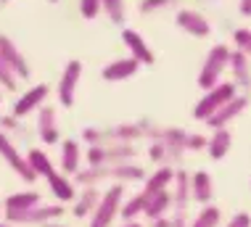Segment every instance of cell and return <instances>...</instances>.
Segmentation results:
<instances>
[{"label":"cell","mask_w":251,"mask_h":227,"mask_svg":"<svg viewBox=\"0 0 251 227\" xmlns=\"http://www.w3.org/2000/svg\"><path fill=\"white\" fill-rule=\"evenodd\" d=\"M106 180H114V182H140L146 180V169L140 164H132V161H125V164H108V167H90L87 169H79L77 172V185L82 188H96L98 182H106Z\"/></svg>","instance_id":"1"},{"label":"cell","mask_w":251,"mask_h":227,"mask_svg":"<svg viewBox=\"0 0 251 227\" xmlns=\"http://www.w3.org/2000/svg\"><path fill=\"white\" fill-rule=\"evenodd\" d=\"M172 180H175V167L161 164V167L156 169L151 177H146L143 193L146 196H153V193H161V190H169V188H172Z\"/></svg>","instance_id":"19"},{"label":"cell","mask_w":251,"mask_h":227,"mask_svg":"<svg viewBox=\"0 0 251 227\" xmlns=\"http://www.w3.org/2000/svg\"><path fill=\"white\" fill-rule=\"evenodd\" d=\"M230 148H233V135H230L227 127L225 129H214V135L206 140V151H209V156H212L214 161L225 159Z\"/></svg>","instance_id":"24"},{"label":"cell","mask_w":251,"mask_h":227,"mask_svg":"<svg viewBox=\"0 0 251 227\" xmlns=\"http://www.w3.org/2000/svg\"><path fill=\"white\" fill-rule=\"evenodd\" d=\"M148 227H169V219H167V217H161V219H153V222L148 225Z\"/></svg>","instance_id":"40"},{"label":"cell","mask_w":251,"mask_h":227,"mask_svg":"<svg viewBox=\"0 0 251 227\" xmlns=\"http://www.w3.org/2000/svg\"><path fill=\"white\" fill-rule=\"evenodd\" d=\"M148 159L151 161H156L161 167V164H169V153H167V146L164 143L159 140V137H156L153 140V146H151V151H148Z\"/></svg>","instance_id":"31"},{"label":"cell","mask_w":251,"mask_h":227,"mask_svg":"<svg viewBox=\"0 0 251 227\" xmlns=\"http://www.w3.org/2000/svg\"><path fill=\"white\" fill-rule=\"evenodd\" d=\"M235 93H238L235 82H220V85H214L212 90H206V93H203V98L196 103L193 116H196L199 122H206L209 116L217 111V108H222L227 101H233Z\"/></svg>","instance_id":"4"},{"label":"cell","mask_w":251,"mask_h":227,"mask_svg":"<svg viewBox=\"0 0 251 227\" xmlns=\"http://www.w3.org/2000/svg\"><path fill=\"white\" fill-rule=\"evenodd\" d=\"M169 209H172V193H169V190H161V193L148 196L146 209H143V217H148V222H153V219L167 217Z\"/></svg>","instance_id":"23"},{"label":"cell","mask_w":251,"mask_h":227,"mask_svg":"<svg viewBox=\"0 0 251 227\" xmlns=\"http://www.w3.org/2000/svg\"><path fill=\"white\" fill-rule=\"evenodd\" d=\"M87 164L90 167H108V164H125L135 159L132 143H103V146H90L87 151Z\"/></svg>","instance_id":"3"},{"label":"cell","mask_w":251,"mask_h":227,"mask_svg":"<svg viewBox=\"0 0 251 227\" xmlns=\"http://www.w3.org/2000/svg\"><path fill=\"white\" fill-rule=\"evenodd\" d=\"M82 148L77 140H64L61 143V169L64 175H77L82 169Z\"/></svg>","instance_id":"18"},{"label":"cell","mask_w":251,"mask_h":227,"mask_svg":"<svg viewBox=\"0 0 251 227\" xmlns=\"http://www.w3.org/2000/svg\"><path fill=\"white\" fill-rule=\"evenodd\" d=\"M0 159L8 164V167L16 172V175L22 177L24 182H35V180H37V177L32 175V169L26 167V159L22 156V151L16 148V143H13L5 132H0Z\"/></svg>","instance_id":"8"},{"label":"cell","mask_w":251,"mask_h":227,"mask_svg":"<svg viewBox=\"0 0 251 227\" xmlns=\"http://www.w3.org/2000/svg\"><path fill=\"white\" fill-rule=\"evenodd\" d=\"M0 56L3 61L8 64V69L13 74H16V79H29V64H26V58L22 56V50L16 48L11 37H5V34H0Z\"/></svg>","instance_id":"10"},{"label":"cell","mask_w":251,"mask_h":227,"mask_svg":"<svg viewBox=\"0 0 251 227\" xmlns=\"http://www.w3.org/2000/svg\"><path fill=\"white\" fill-rule=\"evenodd\" d=\"M246 106H249L246 95H235L233 101H227L225 106H222V108H217V111H214L212 116H209V119H206V125L212 127V129H225V127L230 125V122H233L235 116H238V114L243 111V108H246Z\"/></svg>","instance_id":"12"},{"label":"cell","mask_w":251,"mask_h":227,"mask_svg":"<svg viewBox=\"0 0 251 227\" xmlns=\"http://www.w3.org/2000/svg\"><path fill=\"white\" fill-rule=\"evenodd\" d=\"M48 93H50V87L45 85V82H40V85L29 87L26 93H22V98L13 103V111H11V114L16 116V119H24V116H29L32 111H37V108L45 103Z\"/></svg>","instance_id":"9"},{"label":"cell","mask_w":251,"mask_h":227,"mask_svg":"<svg viewBox=\"0 0 251 227\" xmlns=\"http://www.w3.org/2000/svg\"><path fill=\"white\" fill-rule=\"evenodd\" d=\"M119 227H143V225H140V222H122Z\"/></svg>","instance_id":"41"},{"label":"cell","mask_w":251,"mask_h":227,"mask_svg":"<svg viewBox=\"0 0 251 227\" xmlns=\"http://www.w3.org/2000/svg\"><path fill=\"white\" fill-rule=\"evenodd\" d=\"M227 58H230L227 45H214L212 50H209V56L201 66V74H199V87L203 93L212 90L214 85H220V77H222V72H225V66H227Z\"/></svg>","instance_id":"6"},{"label":"cell","mask_w":251,"mask_h":227,"mask_svg":"<svg viewBox=\"0 0 251 227\" xmlns=\"http://www.w3.org/2000/svg\"><path fill=\"white\" fill-rule=\"evenodd\" d=\"M40 198H43V196H40L37 190H22V193H11V196L3 201V211H22V209H32V206L43 203Z\"/></svg>","instance_id":"26"},{"label":"cell","mask_w":251,"mask_h":227,"mask_svg":"<svg viewBox=\"0 0 251 227\" xmlns=\"http://www.w3.org/2000/svg\"><path fill=\"white\" fill-rule=\"evenodd\" d=\"M177 0H140V13H156L161 8H169L175 5Z\"/></svg>","instance_id":"33"},{"label":"cell","mask_w":251,"mask_h":227,"mask_svg":"<svg viewBox=\"0 0 251 227\" xmlns=\"http://www.w3.org/2000/svg\"><path fill=\"white\" fill-rule=\"evenodd\" d=\"M122 201H125V185L114 182L111 188H106L103 193H100V201L90 214V227H111L114 219L119 217Z\"/></svg>","instance_id":"2"},{"label":"cell","mask_w":251,"mask_h":227,"mask_svg":"<svg viewBox=\"0 0 251 227\" xmlns=\"http://www.w3.org/2000/svg\"><path fill=\"white\" fill-rule=\"evenodd\" d=\"M11 3V0H0V5H8Z\"/></svg>","instance_id":"44"},{"label":"cell","mask_w":251,"mask_h":227,"mask_svg":"<svg viewBox=\"0 0 251 227\" xmlns=\"http://www.w3.org/2000/svg\"><path fill=\"white\" fill-rule=\"evenodd\" d=\"M191 196H193V201H199V203H212V198H214V182H212V177L206 175L203 169H199L196 175H191Z\"/></svg>","instance_id":"20"},{"label":"cell","mask_w":251,"mask_h":227,"mask_svg":"<svg viewBox=\"0 0 251 227\" xmlns=\"http://www.w3.org/2000/svg\"><path fill=\"white\" fill-rule=\"evenodd\" d=\"M98 201H100V190H98V188H85L82 193H79V196L72 201V214L77 217V219L90 217L93 209L98 206Z\"/></svg>","instance_id":"22"},{"label":"cell","mask_w":251,"mask_h":227,"mask_svg":"<svg viewBox=\"0 0 251 227\" xmlns=\"http://www.w3.org/2000/svg\"><path fill=\"white\" fill-rule=\"evenodd\" d=\"M146 201H148V196L140 190V193H135L130 198H125L119 206V217L125 219V222H135L140 214H143V209H146Z\"/></svg>","instance_id":"27"},{"label":"cell","mask_w":251,"mask_h":227,"mask_svg":"<svg viewBox=\"0 0 251 227\" xmlns=\"http://www.w3.org/2000/svg\"><path fill=\"white\" fill-rule=\"evenodd\" d=\"M79 13L85 19H96L100 13V0H79Z\"/></svg>","instance_id":"34"},{"label":"cell","mask_w":251,"mask_h":227,"mask_svg":"<svg viewBox=\"0 0 251 227\" xmlns=\"http://www.w3.org/2000/svg\"><path fill=\"white\" fill-rule=\"evenodd\" d=\"M50 3H58V0H50Z\"/></svg>","instance_id":"45"},{"label":"cell","mask_w":251,"mask_h":227,"mask_svg":"<svg viewBox=\"0 0 251 227\" xmlns=\"http://www.w3.org/2000/svg\"><path fill=\"white\" fill-rule=\"evenodd\" d=\"M0 227H16V225H11V222H5V219H3V222H0Z\"/></svg>","instance_id":"43"},{"label":"cell","mask_w":251,"mask_h":227,"mask_svg":"<svg viewBox=\"0 0 251 227\" xmlns=\"http://www.w3.org/2000/svg\"><path fill=\"white\" fill-rule=\"evenodd\" d=\"M5 222L11 225H48L50 219H61L64 217V203H37L32 209H22V211H5Z\"/></svg>","instance_id":"5"},{"label":"cell","mask_w":251,"mask_h":227,"mask_svg":"<svg viewBox=\"0 0 251 227\" xmlns=\"http://www.w3.org/2000/svg\"><path fill=\"white\" fill-rule=\"evenodd\" d=\"M177 26L182 32L193 34V37H206L212 32V24L206 22V16H201L199 11H191V8H182L177 13Z\"/></svg>","instance_id":"15"},{"label":"cell","mask_w":251,"mask_h":227,"mask_svg":"<svg viewBox=\"0 0 251 227\" xmlns=\"http://www.w3.org/2000/svg\"><path fill=\"white\" fill-rule=\"evenodd\" d=\"M50 185V193L56 196L58 203H72L74 198H77V188H74V182L69 180V177H64L61 172H53L50 177H45Z\"/></svg>","instance_id":"21"},{"label":"cell","mask_w":251,"mask_h":227,"mask_svg":"<svg viewBox=\"0 0 251 227\" xmlns=\"http://www.w3.org/2000/svg\"><path fill=\"white\" fill-rule=\"evenodd\" d=\"M233 43L241 53L251 56V29H235L233 32Z\"/></svg>","instance_id":"32"},{"label":"cell","mask_w":251,"mask_h":227,"mask_svg":"<svg viewBox=\"0 0 251 227\" xmlns=\"http://www.w3.org/2000/svg\"><path fill=\"white\" fill-rule=\"evenodd\" d=\"M0 101H3V95H0Z\"/></svg>","instance_id":"46"},{"label":"cell","mask_w":251,"mask_h":227,"mask_svg":"<svg viewBox=\"0 0 251 227\" xmlns=\"http://www.w3.org/2000/svg\"><path fill=\"white\" fill-rule=\"evenodd\" d=\"M43 227H69V225H61V222H48V225H43Z\"/></svg>","instance_id":"42"},{"label":"cell","mask_w":251,"mask_h":227,"mask_svg":"<svg viewBox=\"0 0 251 227\" xmlns=\"http://www.w3.org/2000/svg\"><path fill=\"white\" fill-rule=\"evenodd\" d=\"M169 227H191L185 219V211H175V217H169Z\"/></svg>","instance_id":"38"},{"label":"cell","mask_w":251,"mask_h":227,"mask_svg":"<svg viewBox=\"0 0 251 227\" xmlns=\"http://www.w3.org/2000/svg\"><path fill=\"white\" fill-rule=\"evenodd\" d=\"M22 119H16V116H0V132L11 135V132H22V125H19Z\"/></svg>","instance_id":"35"},{"label":"cell","mask_w":251,"mask_h":227,"mask_svg":"<svg viewBox=\"0 0 251 227\" xmlns=\"http://www.w3.org/2000/svg\"><path fill=\"white\" fill-rule=\"evenodd\" d=\"M172 206L175 211H185V206L191 203V175L182 169H175V180H172Z\"/></svg>","instance_id":"16"},{"label":"cell","mask_w":251,"mask_h":227,"mask_svg":"<svg viewBox=\"0 0 251 227\" xmlns=\"http://www.w3.org/2000/svg\"><path fill=\"white\" fill-rule=\"evenodd\" d=\"M37 132H40V140H43L45 146H56L61 140L58 114L53 106H40L37 108Z\"/></svg>","instance_id":"11"},{"label":"cell","mask_w":251,"mask_h":227,"mask_svg":"<svg viewBox=\"0 0 251 227\" xmlns=\"http://www.w3.org/2000/svg\"><path fill=\"white\" fill-rule=\"evenodd\" d=\"M220 225H222V211L214 203H206L199 211V217L191 222V227H220Z\"/></svg>","instance_id":"28"},{"label":"cell","mask_w":251,"mask_h":227,"mask_svg":"<svg viewBox=\"0 0 251 227\" xmlns=\"http://www.w3.org/2000/svg\"><path fill=\"white\" fill-rule=\"evenodd\" d=\"M225 227H251V217L246 211H238V214H233V219H230Z\"/></svg>","instance_id":"36"},{"label":"cell","mask_w":251,"mask_h":227,"mask_svg":"<svg viewBox=\"0 0 251 227\" xmlns=\"http://www.w3.org/2000/svg\"><path fill=\"white\" fill-rule=\"evenodd\" d=\"M100 11H103L108 16V22H114V24H125V19H127L125 0H100Z\"/></svg>","instance_id":"29"},{"label":"cell","mask_w":251,"mask_h":227,"mask_svg":"<svg viewBox=\"0 0 251 227\" xmlns=\"http://www.w3.org/2000/svg\"><path fill=\"white\" fill-rule=\"evenodd\" d=\"M138 69H140L138 61H135L132 56H127V58H117V61H111V64H106L103 69H100V77H103L106 82H122V79L135 77Z\"/></svg>","instance_id":"14"},{"label":"cell","mask_w":251,"mask_h":227,"mask_svg":"<svg viewBox=\"0 0 251 227\" xmlns=\"http://www.w3.org/2000/svg\"><path fill=\"white\" fill-rule=\"evenodd\" d=\"M241 13L243 16H251V0H241Z\"/></svg>","instance_id":"39"},{"label":"cell","mask_w":251,"mask_h":227,"mask_svg":"<svg viewBox=\"0 0 251 227\" xmlns=\"http://www.w3.org/2000/svg\"><path fill=\"white\" fill-rule=\"evenodd\" d=\"M0 87H5V90H16V87H19L16 74L8 69V64L3 61V56H0Z\"/></svg>","instance_id":"30"},{"label":"cell","mask_w":251,"mask_h":227,"mask_svg":"<svg viewBox=\"0 0 251 227\" xmlns=\"http://www.w3.org/2000/svg\"><path fill=\"white\" fill-rule=\"evenodd\" d=\"M122 43L127 45L130 56L138 61V64H148V66L153 64V50H151V45H148L135 29H122Z\"/></svg>","instance_id":"13"},{"label":"cell","mask_w":251,"mask_h":227,"mask_svg":"<svg viewBox=\"0 0 251 227\" xmlns=\"http://www.w3.org/2000/svg\"><path fill=\"white\" fill-rule=\"evenodd\" d=\"M203 146H206V140H203L201 135H188V137H185V148L199 151V148H203Z\"/></svg>","instance_id":"37"},{"label":"cell","mask_w":251,"mask_h":227,"mask_svg":"<svg viewBox=\"0 0 251 227\" xmlns=\"http://www.w3.org/2000/svg\"><path fill=\"white\" fill-rule=\"evenodd\" d=\"M79 77H82V61L72 58L69 64L64 66L61 79H58V103L64 108H72L74 106V93H77Z\"/></svg>","instance_id":"7"},{"label":"cell","mask_w":251,"mask_h":227,"mask_svg":"<svg viewBox=\"0 0 251 227\" xmlns=\"http://www.w3.org/2000/svg\"><path fill=\"white\" fill-rule=\"evenodd\" d=\"M24 159H26V167L32 169V175H35V177H50L53 172H56L50 156L45 153V151H40V148H32Z\"/></svg>","instance_id":"25"},{"label":"cell","mask_w":251,"mask_h":227,"mask_svg":"<svg viewBox=\"0 0 251 227\" xmlns=\"http://www.w3.org/2000/svg\"><path fill=\"white\" fill-rule=\"evenodd\" d=\"M227 66L233 69V82L235 87H249L251 85V56L241 50H230Z\"/></svg>","instance_id":"17"}]
</instances>
